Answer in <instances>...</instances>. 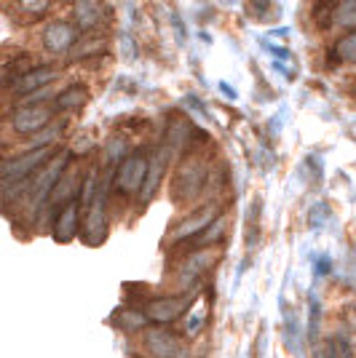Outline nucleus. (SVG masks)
<instances>
[{
	"label": "nucleus",
	"mask_w": 356,
	"mask_h": 358,
	"mask_svg": "<svg viewBox=\"0 0 356 358\" xmlns=\"http://www.w3.org/2000/svg\"><path fill=\"white\" fill-rule=\"evenodd\" d=\"M43 43H46V48L54 51V54H67L75 45V30L70 24H64V22H54V24L46 27Z\"/></svg>",
	"instance_id": "nucleus-7"
},
{
	"label": "nucleus",
	"mask_w": 356,
	"mask_h": 358,
	"mask_svg": "<svg viewBox=\"0 0 356 358\" xmlns=\"http://www.w3.org/2000/svg\"><path fill=\"white\" fill-rule=\"evenodd\" d=\"M104 51V41H97V38H89V41H81L75 57H89V54H100Z\"/></svg>",
	"instance_id": "nucleus-20"
},
{
	"label": "nucleus",
	"mask_w": 356,
	"mask_h": 358,
	"mask_svg": "<svg viewBox=\"0 0 356 358\" xmlns=\"http://www.w3.org/2000/svg\"><path fill=\"white\" fill-rule=\"evenodd\" d=\"M335 51H338V59H343L345 64H354V51H356V38L354 32H348L343 41H338L335 45Z\"/></svg>",
	"instance_id": "nucleus-18"
},
{
	"label": "nucleus",
	"mask_w": 356,
	"mask_h": 358,
	"mask_svg": "<svg viewBox=\"0 0 356 358\" xmlns=\"http://www.w3.org/2000/svg\"><path fill=\"white\" fill-rule=\"evenodd\" d=\"M19 3H22V8L30 11V14H43L51 0H19Z\"/></svg>",
	"instance_id": "nucleus-21"
},
{
	"label": "nucleus",
	"mask_w": 356,
	"mask_h": 358,
	"mask_svg": "<svg viewBox=\"0 0 356 358\" xmlns=\"http://www.w3.org/2000/svg\"><path fill=\"white\" fill-rule=\"evenodd\" d=\"M191 305V299L185 297H161V299H153L148 308L142 310L148 321H156V324H172L174 318L185 313V308Z\"/></svg>",
	"instance_id": "nucleus-5"
},
{
	"label": "nucleus",
	"mask_w": 356,
	"mask_h": 358,
	"mask_svg": "<svg viewBox=\"0 0 356 358\" xmlns=\"http://www.w3.org/2000/svg\"><path fill=\"white\" fill-rule=\"evenodd\" d=\"M161 177H163V158L158 155V158H153L148 164V171H145V182H142V198L148 201L150 195H153V190L158 187V182H161Z\"/></svg>",
	"instance_id": "nucleus-14"
},
{
	"label": "nucleus",
	"mask_w": 356,
	"mask_h": 358,
	"mask_svg": "<svg viewBox=\"0 0 356 358\" xmlns=\"http://www.w3.org/2000/svg\"><path fill=\"white\" fill-rule=\"evenodd\" d=\"M54 233H57L60 241H70L78 236V203H75V201H67V206L60 211Z\"/></svg>",
	"instance_id": "nucleus-13"
},
{
	"label": "nucleus",
	"mask_w": 356,
	"mask_h": 358,
	"mask_svg": "<svg viewBox=\"0 0 356 358\" xmlns=\"http://www.w3.org/2000/svg\"><path fill=\"white\" fill-rule=\"evenodd\" d=\"M335 22H338V24H343L345 30H354V24H356L354 0H343V3H338V8H335Z\"/></svg>",
	"instance_id": "nucleus-16"
},
{
	"label": "nucleus",
	"mask_w": 356,
	"mask_h": 358,
	"mask_svg": "<svg viewBox=\"0 0 356 358\" xmlns=\"http://www.w3.org/2000/svg\"><path fill=\"white\" fill-rule=\"evenodd\" d=\"M60 75V70H54V67H35V70H30V73H25L19 80L14 83L16 94H30V91H38V89H46L54 78Z\"/></svg>",
	"instance_id": "nucleus-9"
},
{
	"label": "nucleus",
	"mask_w": 356,
	"mask_h": 358,
	"mask_svg": "<svg viewBox=\"0 0 356 358\" xmlns=\"http://www.w3.org/2000/svg\"><path fill=\"white\" fill-rule=\"evenodd\" d=\"M75 19H78L81 30H97L104 19L100 0H75Z\"/></svg>",
	"instance_id": "nucleus-12"
},
{
	"label": "nucleus",
	"mask_w": 356,
	"mask_h": 358,
	"mask_svg": "<svg viewBox=\"0 0 356 358\" xmlns=\"http://www.w3.org/2000/svg\"><path fill=\"white\" fill-rule=\"evenodd\" d=\"M86 91L81 89V86H70V89H64L57 96V107L60 110H81V107L86 105Z\"/></svg>",
	"instance_id": "nucleus-15"
},
{
	"label": "nucleus",
	"mask_w": 356,
	"mask_h": 358,
	"mask_svg": "<svg viewBox=\"0 0 356 358\" xmlns=\"http://www.w3.org/2000/svg\"><path fill=\"white\" fill-rule=\"evenodd\" d=\"M70 161V155L67 152H62V155H51V164L46 166L43 171H38V182H35V187H32V195H35V201L41 203L48 198V193L54 190V185L60 182V177L64 174V166Z\"/></svg>",
	"instance_id": "nucleus-6"
},
{
	"label": "nucleus",
	"mask_w": 356,
	"mask_h": 358,
	"mask_svg": "<svg viewBox=\"0 0 356 358\" xmlns=\"http://www.w3.org/2000/svg\"><path fill=\"white\" fill-rule=\"evenodd\" d=\"M51 155H54V148L27 150L25 155H19V158H14V161L3 164V169H0V177L6 179V182H22L27 174L38 171V169H41V166H43Z\"/></svg>",
	"instance_id": "nucleus-1"
},
{
	"label": "nucleus",
	"mask_w": 356,
	"mask_h": 358,
	"mask_svg": "<svg viewBox=\"0 0 356 358\" xmlns=\"http://www.w3.org/2000/svg\"><path fill=\"white\" fill-rule=\"evenodd\" d=\"M54 118V110L43 105H35V107H22L19 113H14L11 118V129L16 134H38L43 131L46 126L51 123Z\"/></svg>",
	"instance_id": "nucleus-3"
},
{
	"label": "nucleus",
	"mask_w": 356,
	"mask_h": 358,
	"mask_svg": "<svg viewBox=\"0 0 356 358\" xmlns=\"http://www.w3.org/2000/svg\"><path fill=\"white\" fill-rule=\"evenodd\" d=\"M121 324L126 329H139L148 324V318H145L142 310H123V313H121Z\"/></svg>",
	"instance_id": "nucleus-19"
},
{
	"label": "nucleus",
	"mask_w": 356,
	"mask_h": 358,
	"mask_svg": "<svg viewBox=\"0 0 356 358\" xmlns=\"http://www.w3.org/2000/svg\"><path fill=\"white\" fill-rule=\"evenodd\" d=\"M204 182H207V164L201 158H188L179 166L177 179H174V193H177V198L196 195Z\"/></svg>",
	"instance_id": "nucleus-2"
},
{
	"label": "nucleus",
	"mask_w": 356,
	"mask_h": 358,
	"mask_svg": "<svg viewBox=\"0 0 356 358\" xmlns=\"http://www.w3.org/2000/svg\"><path fill=\"white\" fill-rule=\"evenodd\" d=\"M148 348L156 358H177L179 356V343L174 334L163 331V329H153L148 331Z\"/></svg>",
	"instance_id": "nucleus-11"
},
{
	"label": "nucleus",
	"mask_w": 356,
	"mask_h": 358,
	"mask_svg": "<svg viewBox=\"0 0 356 358\" xmlns=\"http://www.w3.org/2000/svg\"><path fill=\"white\" fill-rule=\"evenodd\" d=\"M225 220H212V227H204L201 230V238H198V246H207V243H217V241L223 238V233H225Z\"/></svg>",
	"instance_id": "nucleus-17"
},
{
	"label": "nucleus",
	"mask_w": 356,
	"mask_h": 358,
	"mask_svg": "<svg viewBox=\"0 0 356 358\" xmlns=\"http://www.w3.org/2000/svg\"><path fill=\"white\" fill-rule=\"evenodd\" d=\"M89 217H86V236L91 243H100L104 238V190H97L89 201Z\"/></svg>",
	"instance_id": "nucleus-8"
},
{
	"label": "nucleus",
	"mask_w": 356,
	"mask_h": 358,
	"mask_svg": "<svg viewBox=\"0 0 356 358\" xmlns=\"http://www.w3.org/2000/svg\"><path fill=\"white\" fill-rule=\"evenodd\" d=\"M217 217V206H207L204 211H198L196 217H191V220H185V222L179 224L177 230L172 233V243H177V241H185V238H193L196 233H201L204 227H209L212 224V220Z\"/></svg>",
	"instance_id": "nucleus-10"
},
{
	"label": "nucleus",
	"mask_w": 356,
	"mask_h": 358,
	"mask_svg": "<svg viewBox=\"0 0 356 358\" xmlns=\"http://www.w3.org/2000/svg\"><path fill=\"white\" fill-rule=\"evenodd\" d=\"M145 171H148V158L145 155H129L123 158V164L116 171V185L121 193H137L145 182Z\"/></svg>",
	"instance_id": "nucleus-4"
}]
</instances>
